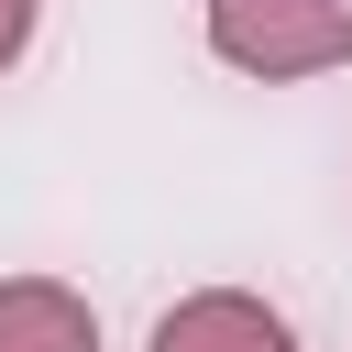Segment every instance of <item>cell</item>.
<instances>
[{"label":"cell","mask_w":352,"mask_h":352,"mask_svg":"<svg viewBox=\"0 0 352 352\" xmlns=\"http://www.w3.org/2000/svg\"><path fill=\"white\" fill-rule=\"evenodd\" d=\"M33 11H44V0H0V66H22V44H33Z\"/></svg>","instance_id":"obj_4"},{"label":"cell","mask_w":352,"mask_h":352,"mask_svg":"<svg viewBox=\"0 0 352 352\" xmlns=\"http://www.w3.org/2000/svg\"><path fill=\"white\" fill-rule=\"evenodd\" d=\"M0 352H99V319H88L77 286L11 275V286H0Z\"/></svg>","instance_id":"obj_3"},{"label":"cell","mask_w":352,"mask_h":352,"mask_svg":"<svg viewBox=\"0 0 352 352\" xmlns=\"http://www.w3.org/2000/svg\"><path fill=\"white\" fill-rule=\"evenodd\" d=\"M209 55L242 77H330L352 66V0H209Z\"/></svg>","instance_id":"obj_1"},{"label":"cell","mask_w":352,"mask_h":352,"mask_svg":"<svg viewBox=\"0 0 352 352\" xmlns=\"http://www.w3.org/2000/svg\"><path fill=\"white\" fill-rule=\"evenodd\" d=\"M143 352H297V330H286V308H264L253 286H198V297H176V308L154 319Z\"/></svg>","instance_id":"obj_2"}]
</instances>
